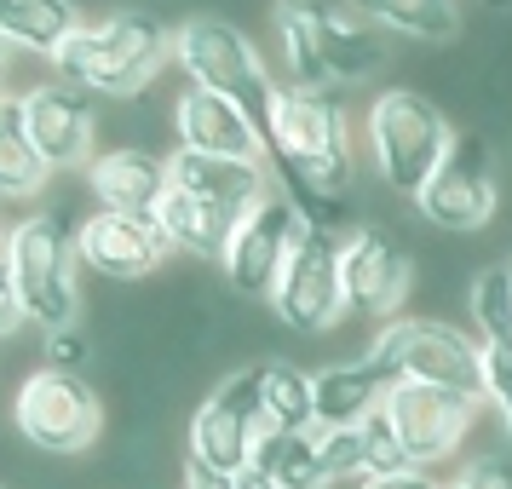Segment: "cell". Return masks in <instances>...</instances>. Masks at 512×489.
Segmentation results:
<instances>
[{
	"instance_id": "cell-28",
	"label": "cell",
	"mask_w": 512,
	"mask_h": 489,
	"mask_svg": "<svg viewBox=\"0 0 512 489\" xmlns=\"http://www.w3.org/2000/svg\"><path fill=\"white\" fill-rule=\"evenodd\" d=\"M363 466H369V478H386V472H409V455H403V438H397V426L386 409H374L363 420Z\"/></svg>"
},
{
	"instance_id": "cell-11",
	"label": "cell",
	"mask_w": 512,
	"mask_h": 489,
	"mask_svg": "<svg viewBox=\"0 0 512 489\" xmlns=\"http://www.w3.org/2000/svg\"><path fill=\"white\" fill-rule=\"evenodd\" d=\"M501 185H495V156L478 133H455L443 167L432 173V185L415 196L420 219H432L438 231H484L495 219Z\"/></svg>"
},
{
	"instance_id": "cell-24",
	"label": "cell",
	"mask_w": 512,
	"mask_h": 489,
	"mask_svg": "<svg viewBox=\"0 0 512 489\" xmlns=\"http://www.w3.org/2000/svg\"><path fill=\"white\" fill-rule=\"evenodd\" d=\"M254 472H265L282 489H328L317 432H265L254 449Z\"/></svg>"
},
{
	"instance_id": "cell-20",
	"label": "cell",
	"mask_w": 512,
	"mask_h": 489,
	"mask_svg": "<svg viewBox=\"0 0 512 489\" xmlns=\"http://www.w3.org/2000/svg\"><path fill=\"white\" fill-rule=\"evenodd\" d=\"M156 225H162V236L179 248V254H196V259H225V248H231L236 236V213L213 208V202H202V196H190V190H167V202L156 208Z\"/></svg>"
},
{
	"instance_id": "cell-26",
	"label": "cell",
	"mask_w": 512,
	"mask_h": 489,
	"mask_svg": "<svg viewBox=\"0 0 512 489\" xmlns=\"http://www.w3.org/2000/svg\"><path fill=\"white\" fill-rule=\"evenodd\" d=\"M472 323L484 346H512V265H489L472 282Z\"/></svg>"
},
{
	"instance_id": "cell-21",
	"label": "cell",
	"mask_w": 512,
	"mask_h": 489,
	"mask_svg": "<svg viewBox=\"0 0 512 489\" xmlns=\"http://www.w3.org/2000/svg\"><path fill=\"white\" fill-rule=\"evenodd\" d=\"M351 12L380 35H409V41L461 35V0H351Z\"/></svg>"
},
{
	"instance_id": "cell-38",
	"label": "cell",
	"mask_w": 512,
	"mask_h": 489,
	"mask_svg": "<svg viewBox=\"0 0 512 489\" xmlns=\"http://www.w3.org/2000/svg\"><path fill=\"white\" fill-rule=\"evenodd\" d=\"M489 6H512V0H489Z\"/></svg>"
},
{
	"instance_id": "cell-33",
	"label": "cell",
	"mask_w": 512,
	"mask_h": 489,
	"mask_svg": "<svg viewBox=\"0 0 512 489\" xmlns=\"http://www.w3.org/2000/svg\"><path fill=\"white\" fill-rule=\"evenodd\" d=\"M357 489H443L426 466H409V472H386V478H363Z\"/></svg>"
},
{
	"instance_id": "cell-25",
	"label": "cell",
	"mask_w": 512,
	"mask_h": 489,
	"mask_svg": "<svg viewBox=\"0 0 512 489\" xmlns=\"http://www.w3.org/2000/svg\"><path fill=\"white\" fill-rule=\"evenodd\" d=\"M271 432H317V374L294 363H259Z\"/></svg>"
},
{
	"instance_id": "cell-35",
	"label": "cell",
	"mask_w": 512,
	"mask_h": 489,
	"mask_svg": "<svg viewBox=\"0 0 512 489\" xmlns=\"http://www.w3.org/2000/svg\"><path fill=\"white\" fill-rule=\"evenodd\" d=\"M236 489H282V484H271V478H265V472H254V466H248V472H242V478H236Z\"/></svg>"
},
{
	"instance_id": "cell-18",
	"label": "cell",
	"mask_w": 512,
	"mask_h": 489,
	"mask_svg": "<svg viewBox=\"0 0 512 489\" xmlns=\"http://www.w3.org/2000/svg\"><path fill=\"white\" fill-rule=\"evenodd\" d=\"M167 167H173V185H179V190H190V196H202V202H213V208L236 213V219L254 208V202L271 196V167H265V162H231V156L173 150Z\"/></svg>"
},
{
	"instance_id": "cell-10",
	"label": "cell",
	"mask_w": 512,
	"mask_h": 489,
	"mask_svg": "<svg viewBox=\"0 0 512 489\" xmlns=\"http://www.w3.org/2000/svg\"><path fill=\"white\" fill-rule=\"evenodd\" d=\"M271 311L294 334H323V328L340 323L346 311V277H340V236L334 231H311L305 225L294 254L282 265L277 294H271Z\"/></svg>"
},
{
	"instance_id": "cell-2",
	"label": "cell",
	"mask_w": 512,
	"mask_h": 489,
	"mask_svg": "<svg viewBox=\"0 0 512 489\" xmlns=\"http://www.w3.org/2000/svg\"><path fill=\"white\" fill-rule=\"evenodd\" d=\"M173 58V29H162L150 12H110L98 24H81L52 58L58 81H70L81 93H144L162 64Z\"/></svg>"
},
{
	"instance_id": "cell-29",
	"label": "cell",
	"mask_w": 512,
	"mask_h": 489,
	"mask_svg": "<svg viewBox=\"0 0 512 489\" xmlns=\"http://www.w3.org/2000/svg\"><path fill=\"white\" fill-rule=\"evenodd\" d=\"M484 403L512 438V346H484Z\"/></svg>"
},
{
	"instance_id": "cell-8",
	"label": "cell",
	"mask_w": 512,
	"mask_h": 489,
	"mask_svg": "<svg viewBox=\"0 0 512 489\" xmlns=\"http://www.w3.org/2000/svg\"><path fill=\"white\" fill-rule=\"evenodd\" d=\"M12 420L24 432L29 449H47V455H81L93 449L98 426H104V409H98V392L87 386V374L70 369H35L12 397Z\"/></svg>"
},
{
	"instance_id": "cell-34",
	"label": "cell",
	"mask_w": 512,
	"mask_h": 489,
	"mask_svg": "<svg viewBox=\"0 0 512 489\" xmlns=\"http://www.w3.org/2000/svg\"><path fill=\"white\" fill-rule=\"evenodd\" d=\"M185 489H236V478H219V472H208V466L185 461Z\"/></svg>"
},
{
	"instance_id": "cell-15",
	"label": "cell",
	"mask_w": 512,
	"mask_h": 489,
	"mask_svg": "<svg viewBox=\"0 0 512 489\" xmlns=\"http://www.w3.org/2000/svg\"><path fill=\"white\" fill-rule=\"evenodd\" d=\"M173 139H179V150H196V156L265 162V127L242 104L208 93V87H185L179 93V104H173Z\"/></svg>"
},
{
	"instance_id": "cell-12",
	"label": "cell",
	"mask_w": 512,
	"mask_h": 489,
	"mask_svg": "<svg viewBox=\"0 0 512 489\" xmlns=\"http://www.w3.org/2000/svg\"><path fill=\"white\" fill-rule=\"evenodd\" d=\"M478 409H484V397L443 392V386H415V380L392 386V397H386V415H392L397 438H403V455H409V466H426V472L438 461H449L466 443Z\"/></svg>"
},
{
	"instance_id": "cell-1",
	"label": "cell",
	"mask_w": 512,
	"mask_h": 489,
	"mask_svg": "<svg viewBox=\"0 0 512 489\" xmlns=\"http://www.w3.org/2000/svg\"><path fill=\"white\" fill-rule=\"evenodd\" d=\"M265 167L300 173L305 185L346 196L351 185V121L340 87H294L282 81L265 127Z\"/></svg>"
},
{
	"instance_id": "cell-32",
	"label": "cell",
	"mask_w": 512,
	"mask_h": 489,
	"mask_svg": "<svg viewBox=\"0 0 512 489\" xmlns=\"http://www.w3.org/2000/svg\"><path fill=\"white\" fill-rule=\"evenodd\" d=\"M52 369H70V374L87 369V340H81L75 328H58V334H52Z\"/></svg>"
},
{
	"instance_id": "cell-27",
	"label": "cell",
	"mask_w": 512,
	"mask_h": 489,
	"mask_svg": "<svg viewBox=\"0 0 512 489\" xmlns=\"http://www.w3.org/2000/svg\"><path fill=\"white\" fill-rule=\"evenodd\" d=\"M317 449H323L328 484H363L369 478V466H363V426H328V432H317Z\"/></svg>"
},
{
	"instance_id": "cell-30",
	"label": "cell",
	"mask_w": 512,
	"mask_h": 489,
	"mask_svg": "<svg viewBox=\"0 0 512 489\" xmlns=\"http://www.w3.org/2000/svg\"><path fill=\"white\" fill-rule=\"evenodd\" d=\"M443 489H512V455H472Z\"/></svg>"
},
{
	"instance_id": "cell-31",
	"label": "cell",
	"mask_w": 512,
	"mask_h": 489,
	"mask_svg": "<svg viewBox=\"0 0 512 489\" xmlns=\"http://www.w3.org/2000/svg\"><path fill=\"white\" fill-rule=\"evenodd\" d=\"M24 317H29V311H24V294H18V282H12V265L0 259V340L24 323Z\"/></svg>"
},
{
	"instance_id": "cell-36",
	"label": "cell",
	"mask_w": 512,
	"mask_h": 489,
	"mask_svg": "<svg viewBox=\"0 0 512 489\" xmlns=\"http://www.w3.org/2000/svg\"><path fill=\"white\" fill-rule=\"evenodd\" d=\"M6 52H12V41H6V35H0V70H6Z\"/></svg>"
},
{
	"instance_id": "cell-3",
	"label": "cell",
	"mask_w": 512,
	"mask_h": 489,
	"mask_svg": "<svg viewBox=\"0 0 512 489\" xmlns=\"http://www.w3.org/2000/svg\"><path fill=\"white\" fill-rule=\"evenodd\" d=\"M6 265H12L18 294H24V311L47 334L75 328V311H81V231L64 213L18 219L12 236H6Z\"/></svg>"
},
{
	"instance_id": "cell-17",
	"label": "cell",
	"mask_w": 512,
	"mask_h": 489,
	"mask_svg": "<svg viewBox=\"0 0 512 489\" xmlns=\"http://www.w3.org/2000/svg\"><path fill=\"white\" fill-rule=\"evenodd\" d=\"M87 190H93L98 213H133V219H156V208L167 202V190H173V167L167 156H150V150H133V144H121V150H104L87 162Z\"/></svg>"
},
{
	"instance_id": "cell-5",
	"label": "cell",
	"mask_w": 512,
	"mask_h": 489,
	"mask_svg": "<svg viewBox=\"0 0 512 489\" xmlns=\"http://www.w3.org/2000/svg\"><path fill=\"white\" fill-rule=\"evenodd\" d=\"M369 363L386 374V386H443V392L484 397V340H466L461 328L426 323V317H392L374 334Z\"/></svg>"
},
{
	"instance_id": "cell-4",
	"label": "cell",
	"mask_w": 512,
	"mask_h": 489,
	"mask_svg": "<svg viewBox=\"0 0 512 489\" xmlns=\"http://www.w3.org/2000/svg\"><path fill=\"white\" fill-rule=\"evenodd\" d=\"M363 133H369L374 173H380L397 196H420V190L432 185V173L443 167L449 144H455L449 116H443L426 93H415V87H386V93H374Z\"/></svg>"
},
{
	"instance_id": "cell-9",
	"label": "cell",
	"mask_w": 512,
	"mask_h": 489,
	"mask_svg": "<svg viewBox=\"0 0 512 489\" xmlns=\"http://www.w3.org/2000/svg\"><path fill=\"white\" fill-rule=\"evenodd\" d=\"M300 231H305V219L294 213V202H288L282 190H271L265 202H254V208L236 219L231 248H225V259H219L225 288L242 294V300H271L282 265H288L294 242H300Z\"/></svg>"
},
{
	"instance_id": "cell-16",
	"label": "cell",
	"mask_w": 512,
	"mask_h": 489,
	"mask_svg": "<svg viewBox=\"0 0 512 489\" xmlns=\"http://www.w3.org/2000/svg\"><path fill=\"white\" fill-rule=\"evenodd\" d=\"M173 242L162 236L156 219L133 213H93L81 225V265L98 271L104 282H144L156 265H167Z\"/></svg>"
},
{
	"instance_id": "cell-39",
	"label": "cell",
	"mask_w": 512,
	"mask_h": 489,
	"mask_svg": "<svg viewBox=\"0 0 512 489\" xmlns=\"http://www.w3.org/2000/svg\"><path fill=\"white\" fill-rule=\"evenodd\" d=\"M507 265H512V259H507Z\"/></svg>"
},
{
	"instance_id": "cell-22",
	"label": "cell",
	"mask_w": 512,
	"mask_h": 489,
	"mask_svg": "<svg viewBox=\"0 0 512 489\" xmlns=\"http://www.w3.org/2000/svg\"><path fill=\"white\" fill-rule=\"evenodd\" d=\"M75 29H81L75 0H0V35L24 52L58 58Z\"/></svg>"
},
{
	"instance_id": "cell-37",
	"label": "cell",
	"mask_w": 512,
	"mask_h": 489,
	"mask_svg": "<svg viewBox=\"0 0 512 489\" xmlns=\"http://www.w3.org/2000/svg\"><path fill=\"white\" fill-rule=\"evenodd\" d=\"M6 236H12V231H6V225H0V259H6Z\"/></svg>"
},
{
	"instance_id": "cell-19",
	"label": "cell",
	"mask_w": 512,
	"mask_h": 489,
	"mask_svg": "<svg viewBox=\"0 0 512 489\" xmlns=\"http://www.w3.org/2000/svg\"><path fill=\"white\" fill-rule=\"evenodd\" d=\"M386 374L374 369L369 357H346V363H328L317 374V432L328 426H363L374 409H386Z\"/></svg>"
},
{
	"instance_id": "cell-40",
	"label": "cell",
	"mask_w": 512,
	"mask_h": 489,
	"mask_svg": "<svg viewBox=\"0 0 512 489\" xmlns=\"http://www.w3.org/2000/svg\"><path fill=\"white\" fill-rule=\"evenodd\" d=\"M0 489H6V484H0Z\"/></svg>"
},
{
	"instance_id": "cell-14",
	"label": "cell",
	"mask_w": 512,
	"mask_h": 489,
	"mask_svg": "<svg viewBox=\"0 0 512 489\" xmlns=\"http://www.w3.org/2000/svg\"><path fill=\"white\" fill-rule=\"evenodd\" d=\"M18 110H24L29 139L47 156L52 173H75V167L93 162V93H81L70 81H35L29 93H18Z\"/></svg>"
},
{
	"instance_id": "cell-6",
	"label": "cell",
	"mask_w": 512,
	"mask_h": 489,
	"mask_svg": "<svg viewBox=\"0 0 512 489\" xmlns=\"http://www.w3.org/2000/svg\"><path fill=\"white\" fill-rule=\"evenodd\" d=\"M173 58L190 75V87L242 104L259 127H271V104H277V81L265 70L259 47L225 18H190L173 29Z\"/></svg>"
},
{
	"instance_id": "cell-23",
	"label": "cell",
	"mask_w": 512,
	"mask_h": 489,
	"mask_svg": "<svg viewBox=\"0 0 512 489\" xmlns=\"http://www.w3.org/2000/svg\"><path fill=\"white\" fill-rule=\"evenodd\" d=\"M47 179L52 167L29 139L18 98H0V202H29V196H41Z\"/></svg>"
},
{
	"instance_id": "cell-13",
	"label": "cell",
	"mask_w": 512,
	"mask_h": 489,
	"mask_svg": "<svg viewBox=\"0 0 512 489\" xmlns=\"http://www.w3.org/2000/svg\"><path fill=\"white\" fill-rule=\"evenodd\" d=\"M340 277H346V311L392 317L415 288V259L386 225H357L340 236Z\"/></svg>"
},
{
	"instance_id": "cell-7",
	"label": "cell",
	"mask_w": 512,
	"mask_h": 489,
	"mask_svg": "<svg viewBox=\"0 0 512 489\" xmlns=\"http://www.w3.org/2000/svg\"><path fill=\"white\" fill-rule=\"evenodd\" d=\"M265 432H271V415H265V380L254 363V369L225 374L208 392V403L190 415V461L219 478H242Z\"/></svg>"
}]
</instances>
